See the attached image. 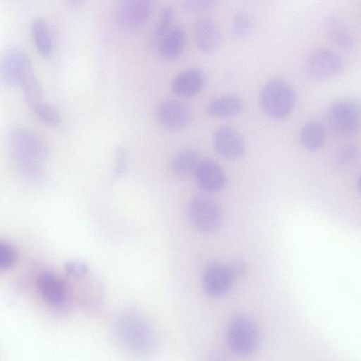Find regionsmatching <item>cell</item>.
<instances>
[{
  "mask_svg": "<svg viewBox=\"0 0 361 361\" xmlns=\"http://www.w3.org/2000/svg\"><path fill=\"white\" fill-rule=\"evenodd\" d=\"M13 159L20 170L30 178L38 179L44 173L46 146L32 130L16 127L10 135Z\"/></svg>",
  "mask_w": 361,
  "mask_h": 361,
  "instance_id": "cell-1",
  "label": "cell"
},
{
  "mask_svg": "<svg viewBox=\"0 0 361 361\" xmlns=\"http://www.w3.org/2000/svg\"><path fill=\"white\" fill-rule=\"evenodd\" d=\"M262 111L270 118L281 119L287 116L294 108L295 94L285 80L273 79L262 87L259 98Z\"/></svg>",
  "mask_w": 361,
  "mask_h": 361,
  "instance_id": "cell-2",
  "label": "cell"
},
{
  "mask_svg": "<svg viewBox=\"0 0 361 361\" xmlns=\"http://www.w3.org/2000/svg\"><path fill=\"white\" fill-rule=\"evenodd\" d=\"M359 103L353 98H341L329 107L327 119L331 130L341 137H350L360 129Z\"/></svg>",
  "mask_w": 361,
  "mask_h": 361,
  "instance_id": "cell-3",
  "label": "cell"
},
{
  "mask_svg": "<svg viewBox=\"0 0 361 361\" xmlns=\"http://www.w3.org/2000/svg\"><path fill=\"white\" fill-rule=\"evenodd\" d=\"M227 338L232 350L241 356L253 353L259 343V334L255 324L243 314H238L231 319Z\"/></svg>",
  "mask_w": 361,
  "mask_h": 361,
  "instance_id": "cell-4",
  "label": "cell"
},
{
  "mask_svg": "<svg viewBox=\"0 0 361 361\" xmlns=\"http://www.w3.org/2000/svg\"><path fill=\"white\" fill-rule=\"evenodd\" d=\"M188 213L192 224L202 232L214 231L222 220L221 207L215 201L207 197H194L188 204Z\"/></svg>",
  "mask_w": 361,
  "mask_h": 361,
  "instance_id": "cell-5",
  "label": "cell"
},
{
  "mask_svg": "<svg viewBox=\"0 0 361 361\" xmlns=\"http://www.w3.org/2000/svg\"><path fill=\"white\" fill-rule=\"evenodd\" d=\"M154 116L162 127L172 131L185 128L192 119V112L187 104L171 99L157 104Z\"/></svg>",
  "mask_w": 361,
  "mask_h": 361,
  "instance_id": "cell-6",
  "label": "cell"
},
{
  "mask_svg": "<svg viewBox=\"0 0 361 361\" xmlns=\"http://www.w3.org/2000/svg\"><path fill=\"white\" fill-rule=\"evenodd\" d=\"M153 8L151 0H122L115 6L114 18L123 27L137 28L148 20Z\"/></svg>",
  "mask_w": 361,
  "mask_h": 361,
  "instance_id": "cell-7",
  "label": "cell"
},
{
  "mask_svg": "<svg viewBox=\"0 0 361 361\" xmlns=\"http://www.w3.org/2000/svg\"><path fill=\"white\" fill-rule=\"evenodd\" d=\"M342 66L340 56L328 49H318L312 53L305 63V71L313 79L329 78L339 71Z\"/></svg>",
  "mask_w": 361,
  "mask_h": 361,
  "instance_id": "cell-8",
  "label": "cell"
},
{
  "mask_svg": "<svg viewBox=\"0 0 361 361\" xmlns=\"http://www.w3.org/2000/svg\"><path fill=\"white\" fill-rule=\"evenodd\" d=\"M32 63L28 56L18 49H11L0 58V81L7 85L19 83L24 73Z\"/></svg>",
  "mask_w": 361,
  "mask_h": 361,
  "instance_id": "cell-9",
  "label": "cell"
},
{
  "mask_svg": "<svg viewBox=\"0 0 361 361\" xmlns=\"http://www.w3.org/2000/svg\"><path fill=\"white\" fill-rule=\"evenodd\" d=\"M213 144L216 151L227 160H236L245 152V145L241 134L233 127L223 126L214 133Z\"/></svg>",
  "mask_w": 361,
  "mask_h": 361,
  "instance_id": "cell-10",
  "label": "cell"
},
{
  "mask_svg": "<svg viewBox=\"0 0 361 361\" xmlns=\"http://www.w3.org/2000/svg\"><path fill=\"white\" fill-rule=\"evenodd\" d=\"M234 280L228 264L214 263L205 269L202 284L209 295L216 298L226 293Z\"/></svg>",
  "mask_w": 361,
  "mask_h": 361,
  "instance_id": "cell-11",
  "label": "cell"
},
{
  "mask_svg": "<svg viewBox=\"0 0 361 361\" xmlns=\"http://www.w3.org/2000/svg\"><path fill=\"white\" fill-rule=\"evenodd\" d=\"M194 174L199 187L208 192L221 191L226 183L223 169L212 159L201 160Z\"/></svg>",
  "mask_w": 361,
  "mask_h": 361,
  "instance_id": "cell-12",
  "label": "cell"
},
{
  "mask_svg": "<svg viewBox=\"0 0 361 361\" xmlns=\"http://www.w3.org/2000/svg\"><path fill=\"white\" fill-rule=\"evenodd\" d=\"M202 70L190 68L178 73L171 82L173 92L181 97H191L199 94L204 85Z\"/></svg>",
  "mask_w": 361,
  "mask_h": 361,
  "instance_id": "cell-13",
  "label": "cell"
},
{
  "mask_svg": "<svg viewBox=\"0 0 361 361\" xmlns=\"http://www.w3.org/2000/svg\"><path fill=\"white\" fill-rule=\"evenodd\" d=\"M194 39L197 47L204 53L216 50L221 42V32L212 20L202 18L194 27Z\"/></svg>",
  "mask_w": 361,
  "mask_h": 361,
  "instance_id": "cell-14",
  "label": "cell"
},
{
  "mask_svg": "<svg viewBox=\"0 0 361 361\" xmlns=\"http://www.w3.org/2000/svg\"><path fill=\"white\" fill-rule=\"evenodd\" d=\"M186 43L187 33L185 29L180 26H173L160 39L156 47L163 59L172 61L181 55Z\"/></svg>",
  "mask_w": 361,
  "mask_h": 361,
  "instance_id": "cell-15",
  "label": "cell"
},
{
  "mask_svg": "<svg viewBox=\"0 0 361 361\" xmlns=\"http://www.w3.org/2000/svg\"><path fill=\"white\" fill-rule=\"evenodd\" d=\"M37 286L43 299L49 304L59 305L64 302L66 298L65 285L54 274L44 271L39 274Z\"/></svg>",
  "mask_w": 361,
  "mask_h": 361,
  "instance_id": "cell-16",
  "label": "cell"
},
{
  "mask_svg": "<svg viewBox=\"0 0 361 361\" xmlns=\"http://www.w3.org/2000/svg\"><path fill=\"white\" fill-rule=\"evenodd\" d=\"M243 109L242 99L234 94H227L212 99L207 106V113L216 118H227L239 114Z\"/></svg>",
  "mask_w": 361,
  "mask_h": 361,
  "instance_id": "cell-17",
  "label": "cell"
},
{
  "mask_svg": "<svg viewBox=\"0 0 361 361\" xmlns=\"http://www.w3.org/2000/svg\"><path fill=\"white\" fill-rule=\"evenodd\" d=\"M325 29L329 37L338 46L350 49L355 45V38L350 27L339 18L331 16L326 21Z\"/></svg>",
  "mask_w": 361,
  "mask_h": 361,
  "instance_id": "cell-18",
  "label": "cell"
},
{
  "mask_svg": "<svg viewBox=\"0 0 361 361\" xmlns=\"http://www.w3.org/2000/svg\"><path fill=\"white\" fill-rule=\"evenodd\" d=\"M300 142L302 146L309 151L320 149L324 143L326 130L324 126L318 121H310L305 123L300 131Z\"/></svg>",
  "mask_w": 361,
  "mask_h": 361,
  "instance_id": "cell-19",
  "label": "cell"
},
{
  "mask_svg": "<svg viewBox=\"0 0 361 361\" xmlns=\"http://www.w3.org/2000/svg\"><path fill=\"white\" fill-rule=\"evenodd\" d=\"M201 159L198 153L192 149H185L177 153L172 159L171 168L177 175L195 173Z\"/></svg>",
  "mask_w": 361,
  "mask_h": 361,
  "instance_id": "cell-20",
  "label": "cell"
},
{
  "mask_svg": "<svg viewBox=\"0 0 361 361\" xmlns=\"http://www.w3.org/2000/svg\"><path fill=\"white\" fill-rule=\"evenodd\" d=\"M19 84L26 101L31 105L40 102L42 88L39 79L35 73L32 66L28 68L21 77Z\"/></svg>",
  "mask_w": 361,
  "mask_h": 361,
  "instance_id": "cell-21",
  "label": "cell"
},
{
  "mask_svg": "<svg viewBox=\"0 0 361 361\" xmlns=\"http://www.w3.org/2000/svg\"><path fill=\"white\" fill-rule=\"evenodd\" d=\"M31 32L39 51L44 56L50 54L52 49L49 27L44 19L37 18L31 23Z\"/></svg>",
  "mask_w": 361,
  "mask_h": 361,
  "instance_id": "cell-22",
  "label": "cell"
},
{
  "mask_svg": "<svg viewBox=\"0 0 361 361\" xmlns=\"http://www.w3.org/2000/svg\"><path fill=\"white\" fill-rule=\"evenodd\" d=\"M173 14V8L171 6H166L161 11L152 32V40L154 45L156 46L160 39L171 27Z\"/></svg>",
  "mask_w": 361,
  "mask_h": 361,
  "instance_id": "cell-23",
  "label": "cell"
},
{
  "mask_svg": "<svg viewBox=\"0 0 361 361\" xmlns=\"http://www.w3.org/2000/svg\"><path fill=\"white\" fill-rule=\"evenodd\" d=\"M253 28V20L247 12L241 11L236 13L231 23L233 35L238 39L247 37Z\"/></svg>",
  "mask_w": 361,
  "mask_h": 361,
  "instance_id": "cell-24",
  "label": "cell"
},
{
  "mask_svg": "<svg viewBox=\"0 0 361 361\" xmlns=\"http://www.w3.org/2000/svg\"><path fill=\"white\" fill-rule=\"evenodd\" d=\"M16 249L11 243L0 239V272L11 269L18 261Z\"/></svg>",
  "mask_w": 361,
  "mask_h": 361,
  "instance_id": "cell-25",
  "label": "cell"
},
{
  "mask_svg": "<svg viewBox=\"0 0 361 361\" xmlns=\"http://www.w3.org/2000/svg\"><path fill=\"white\" fill-rule=\"evenodd\" d=\"M32 107L37 116L44 122L51 125H57L61 123L60 113L51 104L39 102Z\"/></svg>",
  "mask_w": 361,
  "mask_h": 361,
  "instance_id": "cell-26",
  "label": "cell"
},
{
  "mask_svg": "<svg viewBox=\"0 0 361 361\" xmlns=\"http://www.w3.org/2000/svg\"><path fill=\"white\" fill-rule=\"evenodd\" d=\"M128 160V157L126 150L122 147L116 148L114 152V177H121L126 173Z\"/></svg>",
  "mask_w": 361,
  "mask_h": 361,
  "instance_id": "cell-27",
  "label": "cell"
},
{
  "mask_svg": "<svg viewBox=\"0 0 361 361\" xmlns=\"http://www.w3.org/2000/svg\"><path fill=\"white\" fill-rule=\"evenodd\" d=\"M64 270L72 277L82 278L87 274L88 266L82 261L72 259L64 264Z\"/></svg>",
  "mask_w": 361,
  "mask_h": 361,
  "instance_id": "cell-28",
  "label": "cell"
},
{
  "mask_svg": "<svg viewBox=\"0 0 361 361\" xmlns=\"http://www.w3.org/2000/svg\"><path fill=\"white\" fill-rule=\"evenodd\" d=\"M359 154V149L356 145L344 146L338 152L337 162L341 166H345L354 161Z\"/></svg>",
  "mask_w": 361,
  "mask_h": 361,
  "instance_id": "cell-29",
  "label": "cell"
},
{
  "mask_svg": "<svg viewBox=\"0 0 361 361\" xmlns=\"http://www.w3.org/2000/svg\"><path fill=\"white\" fill-rule=\"evenodd\" d=\"M216 3L211 0H187L183 2V6L187 11L199 12L211 9Z\"/></svg>",
  "mask_w": 361,
  "mask_h": 361,
  "instance_id": "cell-30",
  "label": "cell"
},
{
  "mask_svg": "<svg viewBox=\"0 0 361 361\" xmlns=\"http://www.w3.org/2000/svg\"><path fill=\"white\" fill-rule=\"evenodd\" d=\"M228 266L235 279L242 277L247 272V266L242 261H233L228 264Z\"/></svg>",
  "mask_w": 361,
  "mask_h": 361,
  "instance_id": "cell-31",
  "label": "cell"
}]
</instances>
